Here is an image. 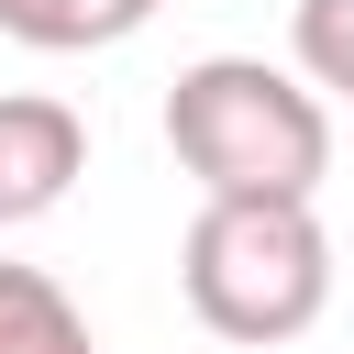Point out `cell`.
I'll return each instance as SVG.
<instances>
[{
  "label": "cell",
  "instance_id": "cell-1",
  "mask_svg": "<svg viewBox=\"0 0 354 354\" xmlns=\"http://www.w3.org/2000/svg\"><path fill=\"white\" fill-rule=\"evenodd\" d=\"M166 155L199 177V199H321L332 111L266 55H199L166 88Z\"/></svg>",
  "mask_w": 354,
  "mask_h": 354
},
{
  "label": "cell",
  "instance_id": "cell-2",
  "mask_svg": "<svg viewBox=\"0 0 354 354\" xmlns=\"http://www.w3.org/2000/svg\"><path fill=\"white\" fill-rule=\"evenodd\" d=\"M177 288L221 343H299L332 310V232L310 199H199Z\"/></svg>",
  "mask_w": 354,
  "mask_h": 354
},
{
  "label": "cell",
  "instance_id": "cell-3",
  "mask_svg": "<svg viewBox=\"0 0 354 354\" xmlns=\"http://www.w3.org/2000/svg\"><path fill=\"white\" fill-rule=\"evenodd\" d=\"M77 177H88V122L44 88H0V232L44 221Z\"/></svg>",
  "mask_w": 354,
  "mask_h": 354
},
{
  "label": "cell",
  "instance_id": "cell-4",
  "mask_svg": "<svg viewBox=\"0 0 354 354\" xmlns=\"http://www.w3.org/2000/svg\"><path fill=\"white\" fill-rule=\"evenodd\" d=\"M166 0H0V33L33 44V55H100V44H133Z\"/></svg>",
  "mask_w": 354,
  "mask_h": 354
},
{
  "label": "cell",
  "instance_id": "cell-5",
  "mask_svg": "<svg viewBox=\"0 0 354 354\" xmlns=\"http://www.w3.org/2000/svg\"><path fill=\"white\" fill-rule=\"evenodd\" d=\"M0 354H100V343H88V310L44 266H0Z\"/></svg>",
  "mask_w": 354,
  "mask_h": 354
},
{
  "label": "cell",
  "instance_id": "cell-6",
  "mask_svg": "<svg viewBox=\"0 0 354 354\" xmlns=\"http://www.w3.org/2000/svg\"><path fill=\"white\" fill-rule=\"evenodd\" d=\"M288 55H299L310 88H343V100H354V0H299Z\"/></svg>",
  "mask_w": 354,
  "mask_h": 354
}]
</instances>
